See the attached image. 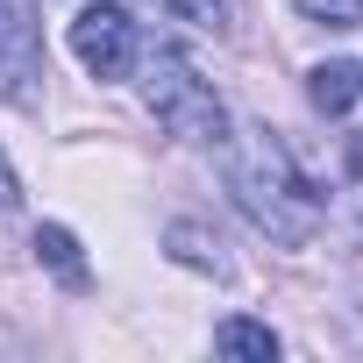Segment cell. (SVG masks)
Returning a JSON list of instances; mask_svg holds the SVG:
<instances>
[{
    "label": "cell",
    "mask_w": 363,
    "mask_h": 363,
    "mask_svg": "<svg viewBox=\"0 0 363 363\" xmlns=\"http://www.w3.org/2000/svg\"><path fill=\"white\" fill-rule=\"evenodd\" d=\"M221 171H228V193H235L242 221H250L264 242L306 250V242L320 235L328 207H320V193H313V178L299 171V157H292L271 128H257V121H250V128H228Z\"/></svg>",
    "instance_id": "6da1fadb"
},
{
    "label": "cell",
    "mask_w": 363,
    "mask_h": 363,
    "mask_svg": "<svg viewBox=\"0 0 363 363\" xmlns=\"http://www.w3.org/2000/svg\"><path fill=\"white\" fill-rule=\"evenodd\" d=\"M135 72H143V107L164 121V135L193 143V150H221V143H228V107L214 100V86L193 72L186 50L157 43V50L135 57Z\"/></svg>",
    "instance_id": "7a4b0ae2"
},
{
    "label": "cell",
    "mask_w": 363,
    "mask_h": 363,
    "mask_svg": "<svg viewBox=\"0 0 363 363\" xmlns=\"http://www.w3.org/2000/svg\"><path fill=\"white\" fill-rule=\"evenodd\" d=\"M43 22H36V0H0V107H43Z\"/></svg>",
    "instance_id": "3957f363"
},
{
    "label": "cell",
    "mask_w": 363,
    "mask_h": 363,
    "mask_svg": "<svg viewBox=\"0 0 363 363\" xmlns=\"http://www.w3.org/2000/svg\"><path fill=\"white\" fill-rule=\"evenodd\" d=\"M72 57L93 72V79H128L135 57H143V29L128 8H114V0H93V8L72 15Z\"/></svg>",
    "instance_id": "277c9868"
},
{
    "label": "cell",
    "mask_w": 363,
    "mask_h": 363,
    "mask_svg": "<svg viewBox=\"0 0 363 363\" xmlns=\"http://www.w3.org/2000/svg\"><path fill=\"white\" fill-rule=\"evenodd\" d=\"M306 100H313L320 114H349V107L363 100V65H349V57L313 65V72H306Z\"/></svg>",
    "instance_id": "5b68a950"
},
{
    "label": "cell",
    "mask_w": 363,
    "mask_h": 363,
    "mask_svg": "<svg viewBox=\"0 0 363 363\" xmlns=\"http://www.w3.org/2000/svg\"><path fill=\"white\" fill-rule=\"evenodd\" d=\"M36 264H43L50 278H65L72 292H86V257H79V235H72L65 221H43V228H36Z\"/></svg>",
    "instance_id": "8992f818"
},
{
    "label": "cell",
    "mask_w": 363,
    "mask_h": 363,
    "mask_svg": "<svg viewBox=\"0 0 363 363\" xmlns=\"http://www.w3.org/2000/svg\"><path fill=\"white\" fill-rule=\"evenodd\" d=\"M214 349H221V356H242V363H278V335H271L264 320H242V313L214 328Z\"/></svg>",
    "instance_id": "52a82bcc"
},
{
    "label": "cell",
    "mask_w": 363,
    "mask_h": 363,
    "mask_svg": "<svg viewBox=\"0 0 363 363\" xmlns=\"http://www.w3.org/2000/svg\"><path fill=\"white\" fill-rule=\"evenodd\" d=\"M164 242H171V257H178V264H193V271H214V278H228V257H221V242H214L200 221H171V235H164Z\"/></svg>",
    "instance_id": "ba28073f"
},
{
    "label": "cell",
    "mask_w": 363,
    "mask_h": 363,
    "mask_svg": "<svg viewBox=\"0 0 363 363\" xmlns=\"http://www.w3.org/2000/svg\"><path fill=\"white\" fill-rule=\"evenodd\" d=\"M157 8L171 22H193V29H214V36L235 22V0H157Z\"/></svg>",
    "instance_id": "9c48e42d"
},
{
    "label": "cell",
    "mask_w": 363,
    "mask_h": 363,
    "mask_svg": "<svg viewBox=\"0 0 363 363\" xmlns=\"http://www.w3.org/2000/svg\"><path fill=\"white\" fill-rule=\"evenodd\" d=\"M292 8L306 22H320V29H356L363 22V0H292Z\"/></svg>",
    "instance_id": "30bf717a"
},
{
    "label": "cell",
    "mask_w": 363,
    "mask_h": 363,
    "mask_svg": "<svg viewBox=\"0 0 363 363\" xmlns=\"http://www.w3.org/2000/svg\"><path fill=\"white\" fill-rule=\"evenodd\" d=\"M22 214V178H15V164H8V150H0V228H8Z\"/></svg>",
    "instance_id": "8fae6325"
}]
</instances>
